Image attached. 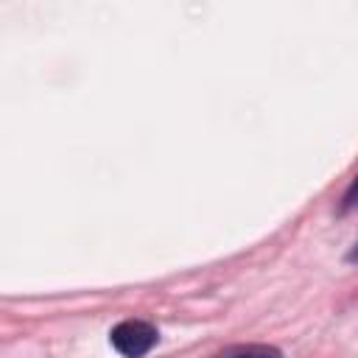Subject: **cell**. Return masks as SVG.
Here are the masks:
<instances>
[{
  "instance_id": "6da1fadb",
  "label": "cell",
  "mask_w": 358,
  "mask_h": 358,
  "mask_svg": "<svg viewBox=\"0 0 358 358\" xmlns=\"http://www.w3.org/2000/svg\"><path fill=\"white\" fill-rule=\"evenodd\" d=\"M112 347L126 355V358H140L145 355L154 344H157V330L148 324V322H140V319H129V322H120L115 330H112Z\"/></svg>"
},
{
  "instance_id": "7a4b0ae2",
  "label": "cell",
  "mask_w": 358,
  "mask_h": 358,
  "mask_svg": "<svg viewBox=\"0 0 358 358\" xmlns=\"http://www.w3.org/2000/svg\"><path fill=\"white\" fill-rule=\"evenodd\" d=\"M213 358H282V355L266 344H238V347H229Z\"/></svg>"
},
{
  "instance_id": "3957f363",
  "label": "cell",
  "mask_w": 358,
  "mask_h": 358,
  "mask_svg": "<svg viewBox=\"0 0 358 358\" xmlns=\"http://www.w3.org/2000/svg\"><path fill=\"white\" fill-rule=\"evenodd\" d=\"M358 207V179L350 185V190H347V196H344V213H350V210H355Z\"/></svg>"
},
{
  "instance_id": "277c9868",
  "label": "cell",
  "mask_w": 358,
  "mask_h": 358,
  "mask_svg": "<svg viewBox=\"0 0 358 358\" xmlns=\"http://www.w3.org/2000/svg\"><path fill=\"white\" fill-rule=\"evenodd\" d=\"M350 260H352V263H358V243H355V249L350 252Z\"/></svg>"
}]
</instances>
